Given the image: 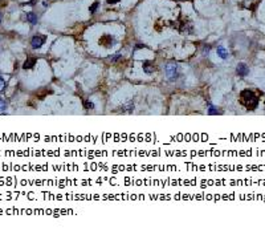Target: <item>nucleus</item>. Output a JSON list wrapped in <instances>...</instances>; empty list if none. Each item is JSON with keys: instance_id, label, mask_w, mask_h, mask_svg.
<instances>
[{"instance_id": "f257e3e1", "label": "nucleus", "mask_w": 265, "mask_h": 231, "mask_svg": "<svg viewBox=\"0 0 265 231\" xmlns=\"http://www.w3.org/2000/svg\"><path fill=\"white\" fill-rule=\"evenodd\" d=\"M241 102L248 109H254L258 105V97L252 90H243L241 92Z\"/></svg>"}, {"instance_id": "f03ea898", "label": "nucleus", "mask_w": 265, "mask_h": 231, "mask_svg": "<svg viewBox=\"0 0 265 231\" xmlns=\"http://www.w3.org/2000/svg\"><path fill=\"white\" fill-rule=\"evenodd\" d=\"M166 73H167V77L168 80L174 81L178 78V67L175 65V64H168L167 67H166Z\"/></svg>"}, {"instance_id": "7ed1b4c3", "label": "nucleus", "mask_w": 265, "mask_h": 231, "mask_svg": "<svg viewBox=\"0 0 265 231\" xmlns=\"http://www.w3.org/2000/svg\"><path fill=\"white\" fill-rule=\"evenodd\" d=\"M47 40V37L45 36H41V35H37L35 37H32V40H31V45L33 49H37V48H41L43 47V44L45 43Z\"/></svg>"}, {"instance_id": "20e7f679", "label": "nucleus", "mask_w": 265, "mask_h": 231, "mask_svg": "<svg viewBox=\"0 0 265 231\" xmlns=\"http://www.w3.org/2000/svg\"><path fill=\"white\" fill-rule=\"evenodd\" d=\"M236 72H237V75H239V76L244 77V76H247L248 73H249V68H248L247 65H245L244 62H241V64H239V65H237Z\"/></svg>"}, {"instance_id": "39448f33", "label": "nucleus", "mask_w": 265, "mask_h": 231, "mask_svg": "<svg viewBox=\"0 0 265 231\" xmlns=\"http://www.w3.org/2000/svg\"><path fill=\"white\" fill-rule=\"evenodd\" d=\"M155 69H156V68H155V65L151 61H145L143 62V71L146 73H149V75H150V73H154Z\"/></svg>"}, {"instance_id": "423d86ee", "label": "nucleus", "mask_w": 265, "mask_h": 231, "mask_svg": "<svg viewBox=\"0 0 265 231\" xmlns=\"http://www.w3.org/2000/svg\"><path fill=\"white\" fill-rule=\"evenodd\" d=\"M25 19H27V21L28 23H31L32 25H35V24H37V15L35 12H28L25 15Z\"/></svg>"}, {"instance_id": "0eeeda50", "label": "nucleus", "mask_w": 265, "mask_h": 231, "mask_svg": "<svg viewBox=\"0 0 265 231\" xmlns=\"http://www.w3.org/2000/svg\"><path fill=\"white\" fill-rule=\"evenodd\" d=\"M113 39L111 36H102L100 39V44H102V45H105V47H111L113 45Z\"/></svg>"}, {"instance_id": "6e6552de", "label": "nucleus", "mask_w": 265, "mask_h": 231, "mask_svg": "<svg viewBox=\"0 0 265 231\" xmlns=\"http://www.w3.org/2000/svg\"><path fill=\"white\" fill-rule=\"evenodd\" d=\"M216 52H218V56H219V57H222V58H224V60L228 57V52H227V49H225L224 47H222V45L218 47Z\"/></svg>"}, {"instance_id": "1a4fd4ad", "label": "nucleus", "mask_w": 265, "mask_h": 231, "mask_svg": "<svg viewBox=\"0 0 265 231\" xmlns=\"http://www.w3.org/2000/svg\"><path fill=\"white\" fill-rule=\"evenodd\" d=\"M36 64V58H27L25 61H24V65L23 68L24 69H31V68Z\"/></svg>"}, {"instance_id": "9d476101", "label": "nucleus", "mask_w": 265, "mask_h": 231, "mask_svg": "<svg viewBox=\"0 0 265 231\" xmlns=\"http://www.w3.org/2000/svg\"><path fill=\"white\" fill-rule=\"evenodd\" d=\"M132 109H134V104H132V102H129L127 105L124 106V109H122V110H124V112H131Z\"/></svg>"}, {"instance_id": "9b49d317", "label": "nucleus", "mask_w": 265, "mask_h": 231, "mask_svg": "<svg viewBox=\"0 0 265 231\" xmlns=\"http://www.w3.org/2000/svg\"><path fill=\"white\" fill-rule=\"evenodd\" d=\"M98 6H100V3H97V2H96V3H93V4H92V6L89 7V11H90L92 13H94V12L97 11V8H98Z\"/></svg>"}, {"instance_id": "f8f14e48", "label": "nucleus", "mask_w": 265, "mask_h": 231, "mask_svg": "<svg viewBox=\"0 0 265 231\" xmlns=\"http://www.w3.org/2000/svg\"><path fill=\"white\" fill-rule=\"evenodd\" d=\"M84 108L85 109H93V108H94V104L90 101H84Z\"/></svg>"}, {"instance_id": "ddd939ff", "label": "nucleus", "mask_w": 265, "mask_h": 231, "mask_svg": "<svg viewBox=\"0 0 265 231\" xmlns=\"http://www.w3.org/2000/svg\"><path fill=\"white\" fill-rule=\"evenodd\" d=\"M6 108H7V102L0 98V112H2V110H6Z\"/></svg>"}, {"instance_id": "4468645a", "label": "nucleus", "mask_w": 265, "mask_h": 231, "mask_svg": "<svg viewBox=\"0 0 265 231\" xmlns=\"http://www.w3.org/2000/svg\"><path fill=\"white\" fill-rule=\"evenodd\" d=\"M4 89H6V81L3 78H0V93H2Z\"/></svg>"}, {"instance_id": "2eb2a0df", "label": "nucleus", "mask_w": 265, "mask_h": 231, "mask_svg": "<svg viewBox=\"0 0 265 231\" xmlns=\"http://www.w3.org/2000/svg\"><path fill=\"white\" fill-rule=\"evenodd\" d=\"M219 110L216 109H213V108H209V110H208V114H218Z\"/></svg>"}, {"instance_id": "dca6fc26", "label": "nucleus", "mask_w": 265, "mask_h": 231, "mask_svg": "<svg viewBox=\"0 0 265 231\" xmlns=\"http://www.w3.org/2000/svg\"><path fill=\"white\" fill-rule=\"evenodd\" d=\"M118 2H121V0H106L107 4H115V3H118Z\"/></svg>"}, {"instance_id": "f3484780", "label": "nucleus", "mask_w": 265, "mask_h": 231, "mask_svg": "<svg viewBox=\"0 0 265 231\" xmlns=\"http://www.w3.org/2000/svg\"><path fill=\"white\" fill-rule=\"evenodd\" d=\"M118 58H121V55H117V56H114V57H110V60H111V61H117Z\"/></svg>"}, {"instance_id": "a211bd4d", "label": "nucleus", "mask_w": 265, "mask_h": 231, "mask_svg": "<svg viewBox=\"0 0 265 231\" xmlns=\"http://www.w3.org/2000/svg\"><path fill=\"white\" fill-rule=\"evenodd\" d=\"M0 23H2V15H0Z\"/></svg>"}]
</instances>
